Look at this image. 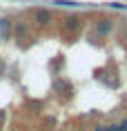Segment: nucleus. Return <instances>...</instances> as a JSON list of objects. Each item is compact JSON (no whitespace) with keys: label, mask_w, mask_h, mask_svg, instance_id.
Here are the masks:
<instances>
[{"label":"nucleus","mask_w":127,"mask_h":131,"mask_svg":"<svg viewBox=\"0 0 127 131\" xmlns=\"http://www.w3.org/2000/svg\"><path fill=\"white\" fill-rule=\"evenodd\" d=\"M49 20H51L49 11H45V9H40V11H36V22H38L40 27H45V25H49Z\"/></svg>","instance_id":"obj_1"},{"label":"nucleus","mask_w":127,"mask_h":131,"mask_svg":"<svg viewBox=\"0 0 127 131\" xmlns=\"http://www.w3.org/2000/svg\"><path fill=\"white\" fill-rule=\"evenodd\" d=\"M96 31H98V36L109 34V31H112V20H103V22H98V25H96Z\"/></svg>","instance_id":"obj_2"},{"label":"nucleus","mask_w":127,"mask_h":131,"mask_svg":"<svg viewBox=\"0 0 127 131\" xmlns=\"http://www.w3.org/2000/svg\"><path fill=\"white\" fill-rule=\"evenodd\" d=\"M78 25H80V18L71 16L69 20H67V25H65V29H67V31H76V29H78Z\"/></svg>","instance_id":"obj_3"},{"label":"nucleus","mask_w":127,"mask_h":131,"mask_svg":"<svg viewBox=\"0 0 127 131\" xmlns=\"http://www.w3.org/2000/svg\"><path fill=\"white\" fill-rule=\"evenodd\" d=\"M0 34H2V38H7V34H9V20L7 18L0 20Z\"/></svg>","instance_id":"obj_4"},{"label":"nucleus","mask_w":127,"mask_h":131,"mask_svg":"<svg viewBox=\"0 0 127 131\" xmlns=\"http://www.w3.org/2000/svg\"><path fill=\"white\" fill-rule=\"evenodd\" d=\"M118 131H127V120H123V122L118 124Z\"/></svg>","instance_id":"obj_5"},{"label":"nucleus","mask_w":127,"mask_h":131,"mask_svg":"<svg viewBox=\"0 0 127 131\" xmlns=\"http://www.w3.org/2000/svg\"><path fill=\"white\" fill-rule=\"evenodd\" d=\"M107 131H118V124H109V127H107Z\"/></svg>","instance_id":"obj_6"},{"label":"nucleus","mask_w":127,"mask_h":131,"mask_svg":"<svg viewBox=\"0 0 127 131\" xmlns=\"http://www.w3.org/2000/svg\"><path fill=\"white\" fill-rule=\"evenodd\" d=\"M94 131H107V127H96Z\"/></svg>","instance_id":"obj_7"}]
</instances>
